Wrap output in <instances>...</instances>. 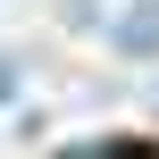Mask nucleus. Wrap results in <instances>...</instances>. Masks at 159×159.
Segmentation results:
<instances>
[{
  "label": "nucleus",
  "instance_id": "obj_2",
  "mask_svg": "<svg viewBox=\"0 0 159 159\" xmlns=\"http://www.w3.org/2000/svg\"><path fill=\"white\" fill-rule=\"evenodd\" d=\"M8 92H17V67H8V59H0V101H8Z\"/></svg>",
  "mask_w": 159,
  "mask_h": 159
},
{
  "label": "nucleus",
  "instance_id": "obj_1",
  "mask_svg": "<svg viewBox=\"0 0 159 159\" xmlns=\"http://www.w3.org/2000/svg\"><path fill=\"white\" fill-rule=\"evenodd\" d=\"M117 42H126V50H159V8H134V17L117 25Z\"/></svg>",
  "mask_w": 159,
  "mask_h": 159
}]
</instances>
